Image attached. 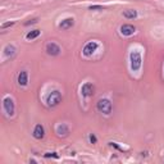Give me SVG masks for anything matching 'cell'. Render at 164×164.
Listing matches in <instances>:
<instances>
[{
    "label": "cell",
    "instance_id": "cell-15",
    "mask_svg": "<svg viewBox=\"0 0 164 164\" xmlns=\"http://www.w3.org/2000/svg\"><path fill=\"white\" fill-rule=\"evenodd\" d=\"M90 9L91 11H94V9H103V8H101L100 5H93V7H90Z\"/></svg>",
    "mask_w": 164,
    "mask_h": 164
},
{
    "label": "cell",
    "instance_id": "cell-6",
    "mask_svg": "<svg viewBox=\"0 0 164 164\" xmlns=\"http://www.w3.org/2000/svg\"><path fill=\"white\" fill-rule=\"evenodd\" d=\"M135 31H136V28H135L132 25H123L120 27V33L124 36H131V35H133Z\"/></svg>",
    "mask_w": 164,
    "mask_h": 164
},
{
    "label": "cell",
    "instance_id": "cell-13",
    "mask_svg": "<svg viewBox=\"0 0 164 164\" xmlns=\"http://www.w3.org/2000/svg\"><path fill=\"white\" fill-rule=\"evenodd\" d=\"M38 35H40V31H38V30H33V31L27 33V38H28V40H32V38H36Z\"/></svg>",
    "mask_w": 164,
    "mask_h": 164
},
{
    "label": "cell",
    "instance_id": "cell-9",
    "mask_svg": "<svg viewBox=\"0 0 164 164\" xmlns=\"http://www.w3.org/2000/svg\"><path fill=\"white\" fill-rule=\"evenodd\" d=\"M44 133H45V131H44V127H42L41 124H37L35 127V129H33V136H35V138H37V140L44 137Z\"/></svg>",
    "mask_w": 164,
    "mask_h": 164
},
{
    "label": "cell",
    "instance_id": "cell-2",
    "mask_svg": "<svg viewBox=\"0 0 164 164\" xmlns=\"http://www.w3.org/2000/svg\"><path fill=\"white\" fill-rule=\"evenodd\" d=\"M60 101H62V95L59 91H53L51 94H49V96L46 99V103L49 107H56Z\"/></svg>",
    "mask_w": 164,
    "mask_h": 164
},
{
    "label": "cell",
    "instance_id": "cell-16",
    "mask_svg": "<svg viewBox=\"0 0 164 164\" xmlns=\"http://www.w3.org/2000/svg\"><path fill=\"white\" fill-rule=\"evenodd\" d=\"M90 140H91V141H93V142H95V141H96V138H95V136H90Z\"/></svg>",
    "mask_w": 164,
    "mask_h": 164
},
{
    "label": "cell",
    "instance_id": "cell-11",
    "mask_svg": "<svg viewBox=\"0 0 164 164\" xmlns=\"http://www.w3.org/2000/svg\"><path fill=\"white\" fill-rule=\"evenodd\" d=\"M27 72L26 71H22L21 73L18 74V84L21 86H26L27 85Z\"/></svg>",
    "mask_w": 164,
    "mask_h": 164
},
{
    "label": "cell",
    "instance_id": "cell-1",
    "mask_svg": "<svg viewBox=\"0 0 164 164\" xmlns=\"http://www.w3.org/2000/svg\"><path fill=\"white\" fill-rule=\"evenodd\" d=\"M98 110L104 114H110V112H112V103L108 99H100L98 101Z\"/></svg>",
    "mask_w": 164,
    "mask_h": 164
},
{
    "label": "cell",
    "instance_id": "cell-14",
    "mask_svg": "<svg viewBox=\"0 0 164 164\" xmlns=\"http://www.w3.org/2000/svg\"><path fill=\"white\" fill-rule=\"evenodd\" d=\"M14 50H16V49H14V47L13 46H7L5 47V54L7 55H12V54H14Z\"/></svg>",
    "mask_w": 164,
    "mask_h": 164
},
{
    "label": "cell",
    "instance_id": "cell-12",
    "mask_svg": "<svg viewBox=\"0 0 164 164\" xmlns=\"http://www.w3.org/2000/svg\"><path fill=\"white\" fill-rule=\"evenodd\" d=\"M123 16L126 17V18H135V17L137 16V13H136V11H132V9H129V11H124Z\"/></svg>",
    "mask_w": 164,
    "mask_h": 164
},
{
    "label": "cell",
    "instance_id": "cell-10",
    "mask_svg": "<svg viewBox=\"0 0 164 164\" xmlns=\"http://www.w3.org/2000/svg\"><path fill=\"white\" fill-rule=\"evenodd\" d=\"M73 25H74V19L73 18H67V19H64V21L60 22L59 27L63 28V30H67V28H71Z\"/></svg>",
    "mask_w": 164,
    "mask_h": 164
},
{
    "label": "cell",
    "instance_id": "cell-5",
    "mask_svg": "<svg viewBox=\"0 0 164 164\" xmlns=\"http://www.w3.org/2000/svg\"><path fill=\"white\" fill-rule=\"evenodd\" d=\"M4 108H5L8 114L13 115V113H14V103H13V100L11 98H5V99H4Z\"/></svg>",
    "mask_w": 164,
    "mask_h": 164
},
{
    "label": "cell",
    "instance_id": "cell-3",
    "mask_svg": "<svg viewBox=\"0 0 164 164\" xmlns=\"http://www.w3.org/2000/svg\"><path fill=\"white\" fill-rule=\"evenodd\" d=\"M141 67V55L137 51L131 53V68L133 71H138Z\"/></svg>",
    "mask_w": 164,
    "mask_h": 164
},
{
    "label": "cell",
    "instance_id": "cell-8",
    "mask_svg": "<svg viewBox=\"0 0 164 164\" xmlns=\"http://www.w3.org/2000/svg\"><path fill=\"white\" fill-rule=\"evenodd\" d=\"M81 93H82V95H84V96H91L94 94V86L87 82V84H85L84 86H82Z\"/></svg>",
    "mask_w": 164,
    "mask_h": 164
},
{
    "label": "cell",
    "instance_id": "cell-7",
    "mask_svg": "<svg viewBox=\"0 0 164 164\" xmlns=\"http://www.w3.org/2000/svg\"><path fill=\"white\" fill-rule=\"evenodd\" d=\"M46 51H47V54L49 55H58L60 49H59V46L54 44V42H50V44L46 45Z\"/></svg>",
    "mask_w": 164,
    "mask_h": 164
},
{
    "label": "cell",
    "instance_id": "cell-4",
    "mask_svg": "<svg viewBox=\"0 0 164 164\" xmlns=\"http://www.w3.org/2000/svg\"><path fill=\"white\" fill-rule=\"evenodd\" d=\"M96 49H98V44L96 42H89V44H86V46L84 47V54L86 56H90L93 55V53L96 51Z\"/></svg>",
    "mask_w": 164,
    "mask_h": 164
}]
</instances>
